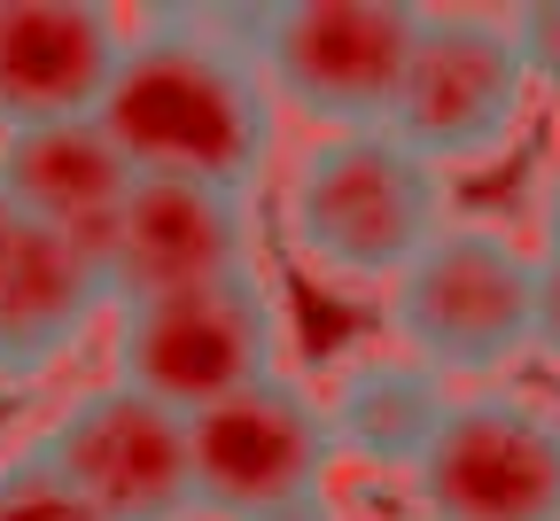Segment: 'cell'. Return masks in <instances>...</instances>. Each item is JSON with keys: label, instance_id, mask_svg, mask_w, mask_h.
I'll return each instance as SVG.
<instances>
[{"label": "cell", "instance_id": "5", "mask_svg": "<svg viewBox=\"0 0 560 521\" xmlns=\"http://www.w3.org/2000/svg\"><path fill=\"white\" fill-rule=\"evenodd\" d=\"M280 117L312 132H374L412 55V0H272L234 9Z\"/></svg>", "mask_w": 560, "mask_h": 521}, {"label": "cell", "instance_id": "16", "mask_svg": "<svg viewBox=\"0 0 560 521\" xmlns=\"http://www.w3.org/2000/svg\"><path fill=\"white\" fill-rule=\"evenodd\" d=\"M499 16H506V39H514L529 94L560 102V0H529V9H499Z\"/></svg>", "mask_w": 560, "mask_h": 521}, {"label": "cell", "instance_id": "8", "mask_svg": "<svg viewBox=\"0 0 560 521\" xmlns=\"http://www.w3.org/2000/svg\"><path fill=\"white\" fill-rule=\"evenodd\" d=\"M405 490L420 521H560V397L522 382L452 390Z\"/></svg>", "mask_w": 560, "mask_h": 521}, {"label": "cell", "instance_id": "17", "mask_svg": "<svg viewBox=\"0 0 560 521\" xmlns=\"http://www.w3.org/2000/svg\"><path fill=\"white\" fill-rule=\"evenodd\" d=\"M529 358L560 366V257H537V327H529Z\"/></svg>", "mask_w": 560, "mask_h": 521}, {"label": "cell", "instance_id": "19", "mask_svg": "<svg viewBox=\"0 0 560 521\" xmlns=\"http://www.w3.org/2000/svg\"><path fill=\"white\" fill-rule=\"evenodd\" d=\"M319 521H342V513H319Z\"/></svg>", "mask_w": 560, "mask_h": 521}, {"label": "cell", "instance_id": "1", "mask_svg": "<svg viewBox=\"0 0 560 521\" xmlns=\"http://www.w3.org/2000/svg\"><path fill=\"white\" fill-rule=\"evenodd\" d=\"M94 132L132 180H187L265 202L280 172V109L242 47L234 9L132 16Z\"/></svg>", "mask_w": 560, "mask_h": 521}, {"label": "cell", "instance_id": "3", "mask_svg": "<svg viewBox=\"0 0 560 521\" xmlns=\"http://www.w3.org/2000/svg\"><path fill=\"white\" fill-rule=\"evenodd\" d=\"M382 343L429 366L444 390H490L529 358L537 257L499 218H444L436 242L382 288Z\"/></svg>", "mask_w": 560, "mask_h": 521}, {"label": "cell", "instance_id": "14", "mask_svg": "<svg viewBox=\"0 0 560 521\" xmlns=\"http://www.w3.org/2000/svg\"><path fill=\"white\" fill-rule=\"evenodd\" d=\"M125 187H132V172L94 132V117L0 132V202L24 210L32 227H47L55 242H70L79 257H102Z\"/></svg>", "mask_w": 560, "mask_h": 521}, {"label": "cell", "instance_id": "2", "mask_svg": "<svg viewBox=\"0 0 560 521\" xmlns=\"http://www.w3.org/2000/svg\"><path fill=\"white\" fill-rule=\"evenodd\" d=\"M272 210H280V242L312 280L342 296H382L452 218V180L429 172L382 125L312 132L272 172Z\"/></svg>", "mask_w": 560, "mask_h": 521}, {"label": "cell", "instance_id": "13", "mask_svg": "<svg viewBox=\"0 0 560 521\" xmlns=\"http://www.w3.org/2000/svg\"><path fill=\"white\" fill-rule=\"evenodd\" d=\"M312 397H319V420H327V443H335V467H374V475H405L420 460V443H429V428L444 420V405H452V390L429 366H412L389 343L342 350L312 382Z\"/></svg>", "mask_w": 560, "mask_h": 521}, {"label": "cell", "instance_id": "18", "mask_svg": "<svg viewBox=\"0 0 560 521\" xmlns=\"http://www.w3.org/2000/svg\"><path fill=\"white\" fill-rule=\"evenodd\" d=\"M529 257H560V157L537 180V242H529Z\"/></svg>", "mask_w": 560, "mask_h": 521}, {"label": "cell", "instance_id": "6", "mask_svg": "<svg viewBox=\"0 0 560 521\" xmlns=\"http://www.w3.org/2000/svg\"><path fill=\"white\" fill-rule=\"evenodd\" d=\"M529 102L537 94L514 62L499 9H420L382 132L405 140L429 172L452 180V172L499 164L529 125Z\"/></svg>", "mask_w": 560, "mask_h": 521}, {"label": "cell", "instance_id": "10", "mask_svg": "<svg viewBox=\"0 0 560 521\" xmlns=\"http://www.w3.org/2000/svg\"><path fill=\"white\" fill-rule=\"evenodd\" d=\"M94 273H102L109 304H149V296L265 273V210H257V195H226V187L132 180Z\"/></svg>", "mask_w": 560, "mask_h": 521}, {"label": "cell", "instance_id": "7", "mask_svg": "<svg viewBox=\"0 0 560 521\" xmlns=\"http://www.w3.org/2000/svg\"><path fill=\"white\" fill-rule=\"evenodd\" d=\"M195 521H319L335 513V443L304 374H272L187 420Z\"/></svg>", "mask_w": 560, "mask_h": 521}, {"label": "cell", "instance_id": "15", "mask_svg": "<svg viewBox=\"0 0 560 521\" xmlns=\"http://www.w3.org/2000/svg\"><path fill=\"white\" fill-rule=\"evenodd\" d=\"M0 521H102L32 443H0Z\"/></svg>", "mask_w": 560, "mask_h": 521}, {"label": "cell", "instance_id": "4", "mask_svg": "<svg viewBox=\"0 0 560 521\" xmlns=\"http://www.w3.org/2000/svg\"><path fill=\"white\" fill-rule=\"evenodd\" d=\"M109 382L156 397L164 413L195 420L272 374H289V304L272 273H234L210 288L109 304Z\"/></svg>", "mask_w": 560, "mask_h": 521}, {"label": "cell", "instance_id": "12", "mask_svg": "<svg viewBox=\"0 0 560 521\" xmlns=\"http://www.w3.org/2000/svg\"><path fill=\"white\" fill-rule=\"evenodd\" d=\"M102 320L109 296L94 257H79L70 242H55L47 227L0 202V390L16 397L55 382Z\"/></svg>", "mask_w": 560, "mask_h": 521}, {"label": "cell", "instance_id": "11", "mask_svg": "<svg viewBox=\"0 0 560 521\" xmlns=\"http://www.w3.org/2000/svg\"><path fill=\"white\" fill-rule=\"evenodd\" d=\"M132 16L109 0H0V132L102 109Z\"/></svg>", "mask_w": 560, "mask_h": 521}, {"label": "cell", "instance_id": "9", "mask_svg": "<svg viewBox=\"0 0 560 521\" xmlns=\"http://www.w3.org/2000/svg\"><path fill=\"white\" fill-rule=\"evenodd\" d=\"M32 452L79 490L102 521H195L187 490V420L164 413L125 382H86L47 405V420L24 436Z\"/></svg>", "mask_w": 560, "mask_h": 521}]
</instances>
